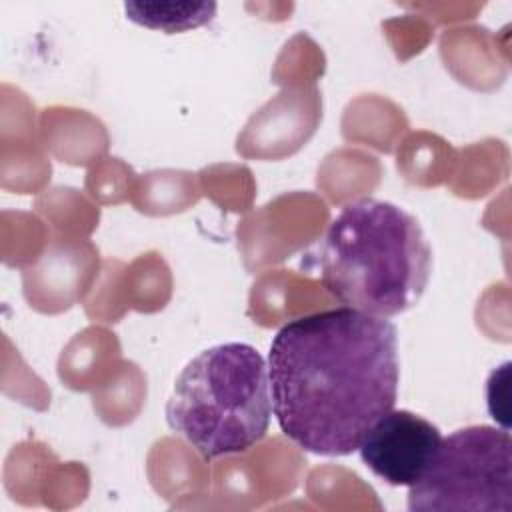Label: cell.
<instances>
[{
  "instance_id": "cell-3",
  "label": "cell",
  "mask_w": 512,
  "mask_h": 512,
  "mask_svg": "<svg viewBox=\"0 0 512 512\" xmlns=\"http://www.w3.org/2000/svg\"><path fill=\"white\" fill-rule=\"evenodd\" d=\"M272 394L268 364L244 342L202 350L178 374L166 422L204 460L242 454L268 432Z\"/></svg>"
},
{
  "instance_id": "cell-6",
  "label": "cell",
  "mask_w": 512,
  "mask_h": 512,
  "mask_svg": "<svg viewBox=\"0 0 512 512\" xmlns=\"http://www.w3.org/2000/svg\"><path fill=\"white\" fill-rule=\"evenodd\" d=\"M126 18L166 34L186 32L208 24L216 14L214 2H126Z\"/></svg>"
},
{
  "instance_id": "cell-4",
  "label": "cell",
  "mask_w": 512,
  "mask_h": 512,
  "mask_svg": "<svg viewBox=\"0 0 512 512\" xmlns=\"http://www.w3.org/2000/svg\"><path fill=\"white\" fill-rule=\"evenodd\" d=\"M408 510H512V438L476 424L440 440L426 472L408 486Z\"/></svg>"
},
{
  "instance_id": "cell-2",
  "label": "cell",
  "mask_w": 512,
  "mask_h": 512,
  "mask_svg": "<svg viewBox=\"0 0 512 512\" xmlns=\"http://www.w3.org/2000/svg\"><path fill=\"white\" fill-rule=\"evenodd\" d=\"M316 264L324 290L338 302L390 318L422 298L432 248L410 212L386 200L360 198L330 222Z\"/></svg>"
},
{
  "instance_id": "cell-1",
  "label": "cell",
  "mask_w": 512,
  "mask_h": 512,
  "mask_svg": "<svg viewBox=\"0 0 512 512\" xmlns=\"http://www.w3.org/2000/svg\"><path fill=\"white\" fill-rule=\"evenodd\" d=\"M272 412L298 448L348 456L398 398V332L348 306L284 324L270 342Z\"/></svg>"
},
{
  "instance_id": "cell-5",
  "label": "cell",
  "mask_w": 512,
  "mask_h": 512,
  "mask_svg": "<svg viewBox=\"0 0 512 512\" xmlns=\"http://www.w3.org/2000/svg\"><path fill=\"white\" fill-rule=\"evenodd\" d=\"M442 434L410 410H390L364 434L358 452L374 476L390 486H412L432 462Z\"/></svg>"
}]
</instances>
